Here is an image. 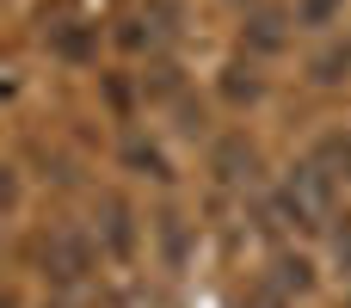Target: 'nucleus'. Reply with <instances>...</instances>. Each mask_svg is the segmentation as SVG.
<instances>
[{
	"instance_id": "3",
	"label": "nucleus",
	"mask_w": 351,
	"mask_h": 308,
	"mask_svg": "<svg viewBox=\"0 0 351 308\" xmlns=\"http://www.w3.org/2000/svg\"><path fill=\"white\" fill-rule=\"evenodd\" d=\"M308 167H321L333 185H339V179H351V136H346V130H321V136H315Z\"/></svg>"
},
{
	"instance_id": "8",
	"label": "nucleus",
	"mask_w": 351,
	"mask_h": 308,
	"mask_svg": "<svg viewBox=\"0 0 351 308\" xmlns=\"http://www.w3.org/2000/svg\"><path fill=\"white\" fill-rule=\"evenodd\" d=\"M339 68H351V49H333V56H321V80H339Z\"/></svg>"
},
{
	"instance_id": "9",
	"label": "nucleus",
	"mask_w": 351,
	"mask_h": 308,
	"mask_svg": "<svg viewBox=\"0 0 351 308\" xmlns=\"http://www.w3.org/2000/svg\"><path fill=\"white\" fill-rule=\"evenodd\" d=\"M247 308H284V290H271V284H259V290L247 296Z\"/></svg>"
},
{
	"instance_id": "6",
	"label": "nucleus",
	"mask_w": 351,
	"mask_h": 308,
	"mask_svg": "<svg viewBox=\"0 0 351 308\" xmlns=\"http://www.w3.org/2000/svg\"><path fill=\"white\" fill-rule=\"evenodd\" d=\"M339 6H346V0H296L302 25H333V19H339Z\"/></svg>"
},
{
	"instance_id": "1",
	"label": "nucleus",
	"mask_w": 351,
	"mask_h": 308,
	"mask_svg": "<svg viewBox=\"0 0 351 308\" xmlns=\"http://www.w3.org/2000/svg\"><path fill=\"white\" fill-rule=\"evenodd\" d=\"M278 210L290 216V228H327L333 216V179L321 173V167H296L290 179H284V191H278Z\"/></svg>"
},
{
	"instance_id": "2",
	"label": "nucleus",
	"mask_w": 351,
	"mask_h": 308,
	"mask_svg": "<svg viewBox=\"0 0 351 308\" xmlns=\"http://www.w3.org/2000/svg\"><path fill=\"white\" fill-rule=\"evenodd\" d=\"M37 265H43V278H49V284H74V278H86L93 247H86L74 228H49V235L37 241Z\"/></svg>"
},
{
	"instance_id": "5",
	"label": "nucleus",
	"mask_w": 351,
	"mask_h": 308,
	"mask_svg": "<svg viewBox=\"0 0 351 308\" xmlns=\"http://www.w3.org/2000/svg\"><path fill=\"white\" fill-rule=\"evenodd\" d=\"M253 167H259V154H253V142H241V136H228V142L216 148V173H222V179H234V185H241V179H253Z\"/></svg>"
},
{
	"instance_id": "4",
	"label": "nucleus",
	"mask_w": 351,
	"mask_h": 308,
	"mask_svg": "<svg viewBox=\"0 0 351 308\" xmlns=\"http://www.w3.org/2000/svg\"><path fill=\"white\" fill-rule=\"evenodd\" d=\"M99 216H105V247L123 259V253L136 247V228H130V204H123V198H105V204H99Z\"/></svg>"
},
{
	"instance_id": "10",
	"label": "nucleus",
	"mask_w": 351,
	"mask_h": 308,
	"mask_svg": "<svg viewBox=\"0 0 351 308\" xmlns=\"http://www.w3.org/2000/svg\"><path fill=\"white\" fill-rule=\"evenodd\" d=\"M333 253H339V265H351V228H333Z\"/></svg>"
},
{
	"instance_id": "7",
	"label": "nucleus",
	"mask_w": 351,
	"mask_h": 308,
	"mask_svg": "<svg viewBox=\"0 0 351 308\" xmlns=\"http://www.w3.org/2000/svg\"><path fill=\"white\" fill-rule=\"evenodd\" d=\"M253 43L259 49H284V31H278V19L265 12V19H253Z\"/></svg>"
}]
</instances>
